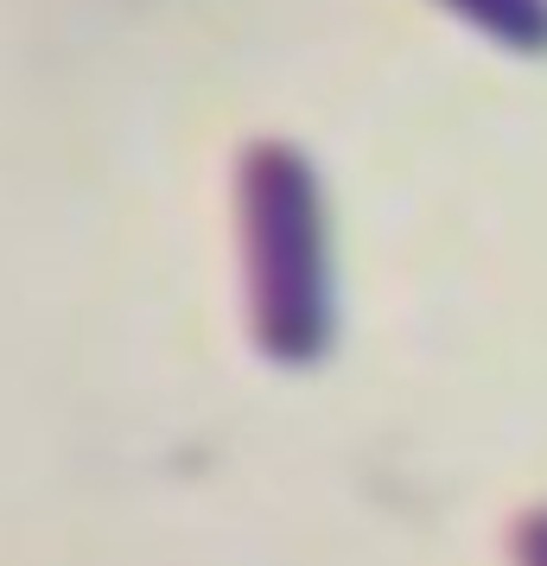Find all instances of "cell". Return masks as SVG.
Returning a JSON list of instances; mask_svg holds the SVG:
<instances>
[{
  "label": "cell",
  "mask_w": 547,
  "mask_h": 566,
  "mask_svg": "<svg viewBox=\"0 0 547 566\" xmlns=\"http://www.w3.org/2000/svg\"><path fill=\"white\" fill-rule=\"evenodd\" d=\"M235 242L249 337L281 369H318L338 344L332 198L293 140H249L235 159Z\"/></svg>",
  "instance_id": "obj_1"
},
{
  "label": "cell",
  "mask_w": 547,
  "mask_h": 566,
  "mask_svg": "<svg viewBox=\"0 0 547 566\" xmlns=\"http://www.w3.org/2000/svg\"><path fill=\"white\" fill-rule=\"evenodd\" d=\"M452 20L516 57H547V0H440Z\"/></svg>",
  "instance_id": "obj_2"
},
{
  "label": "cell",
  "mask_w": 547,
  "mask_h": 566,
  "mask_svg": "<svg viewBox=\"0 0 547 566\" xmlns=\"http://www.w3.org/2000/svg\"><path fill=\"white\" fill-rule=\"evenodd\" d=\"M509 560L516 566H547V503L528 510V515H516V528H509Z\"/></svg>",
  "instance_id": "obj_3"
}]
</instances>
